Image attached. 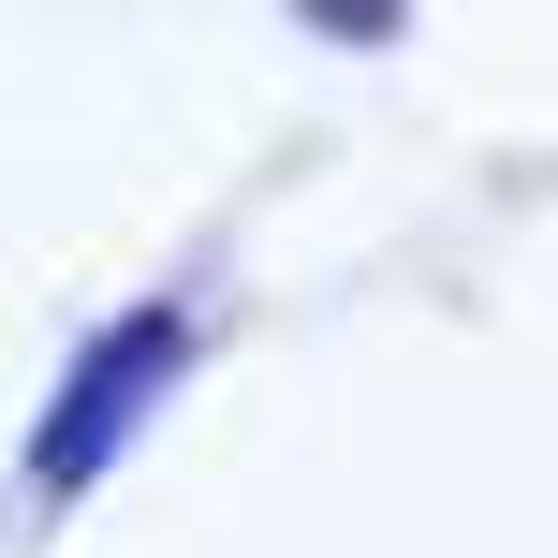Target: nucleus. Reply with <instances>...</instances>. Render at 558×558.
Wrapping results in <instances>:
<instances>
[{
    "mask_svg": "<svg viewBox=\"0 0 558 558\" xmlns=\"http://www.w3.org/2000/svg\"><path fill=\"white\" fill-rule=\"evenodd\" d=\"M177 353H192V324H177V308H133L118 338H88V367L59 383V426L29 441V471H45L59 500H74V485H88V471H104V456L147 426V397L177 383Z\"/></svg>",
    "mask_w": 558,
    "mask_h": 558,
    "instance_id": "1",
    "label": "nucleus"
},
{
    "mask_svg": "<svg viewBox=\"0 0 558 558\" xmlns=\"http://www.w3.org/2000/svg\"><path fill=\"white\" fill-rule=\"evenodd\" d=\"M294 15H324V29H397V0H294Z\"/></svg>",
    "mask_w": 558,
    "mask_h": 558,
    "instance_id": "2",
    "label": "nucleus"
}]
</instances>
